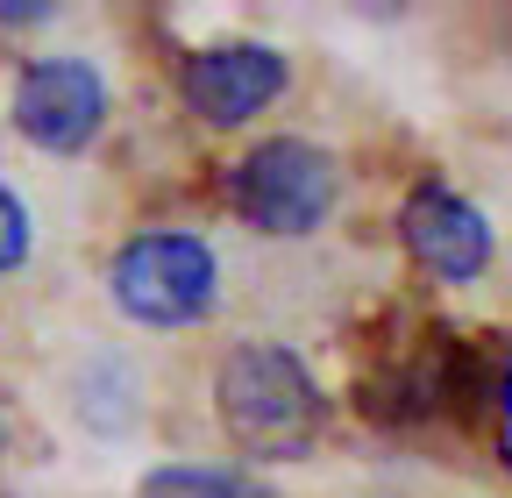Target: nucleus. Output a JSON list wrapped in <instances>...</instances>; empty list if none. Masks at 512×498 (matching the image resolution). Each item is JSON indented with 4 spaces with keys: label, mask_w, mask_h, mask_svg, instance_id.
<instances>
[{
    "label": "nucleus",
    "mask_w": 512,
    "mask_h": 498,
    "mask_svg": "<svg viewBox=\"0 0 512 498\" xmlns=\"http://www.w3.org/2000/svg\"><path fill=\"white\" fill-rule=\"evenodd\" d=\"M399 235L413 249V264L448 285H470L491 264V221L463 193H448V185H413L399 207Z\"/></svg>",
    "instance_id": "obj_6"
},
{
    "label": "nucleus",
    "mask_w": 512,
    "mask_h": 498,
    "mask_svg": "<svg viewBox=\"0 0 512 498\" xmlns=\"http://www.w3.org/2000/svg\"><path fill=\"white\" fill-rule=\"evenodd\" d=\"M136 498H271V484H256L249 470H221V463H164L136 484Z\"/></svg>",
    "instance_id": "obj_7"
},
{
    "label": "nucleus",
    "mask_w": 512,
    "mask_h": 498,
    "mask_svg": "<svg viewBox=\"0 0 512 498\" xmlns=\"http://www.w3.org/2000/svg\"><path fill=\"white\" fill-rule=\"evenodd\" d=\"M0 449H8V413H0Z\"/></svg>",
    "instance_id": "obj_9"
},
{
    "label": "nucleus",
    "mask_w": 512,
    "mask_h": 498,
    "mask_svg": "<svg viewBox=\"0 0 512 498\" xmlns=\"http://www.w3.org/2000/svg\"><path fill=\"white\" fill-rule=\"evenodd\" d=\"M107 285H114V306L128 321H143V328H192V321H207L214 299H221V264H214V249L200 235L150 228L136 242H121Z\"/></svg>",
    "instance_id": "obj_2"
},
{
    "label": "nucleus",
    "mask_w": 512,
    "mask_h": 498,
    "mask_svg": "<svg viewBox=\"0 0 512 498\" xmlns=\"http://www.w3.org/2000/svg\"><path fill=\"white\" fill-rule=\"evenodd\" d=\"M22 257H29V214H22V200L8 185H0V278H8Z\"/></svg>",
    "instance_id": "obj_8"
},
{
    "label": "nucleus",
    "mask_w": 512,
    "mask_h": 498,
    "mask_svg": "<svg viewBox=\"0 0 512 498\" xmlns=\"http://www.w3.org/2000/svg\"><path fill=\"white\" fill-rule=\"evenodd\" d=\"M107 121V86L86 57H36L15 86V129L36 143V150H57L72 157L100 136Z\"/></svg>",
    "instance_id": "obj_4"
},
{
    "label": "nucleus",
    "mask_w": 512,
    "mask_h": 498,
    "mask_svg": "<svg viewBox=\"0 0 512 498\" xmlns=\"http://www.w3.org/2000/svg\"><path fill=\"white\" fill-rule=\"evenodd\" d=\"M335 193H342V171L335 157L306 143V136H271V143H256L235 178H228V200L235 214L256 228V235H271V242H299L313 235L320 221L335 214Z\"/></svg>",
    "instance_id": "obj_3"
},
{
    "label": "nucleus",
    "mask_w": 512,
    "mask_h": 498,
    "mask_svg": "<svg viewBox=\"0 0 512 498\" xmlns=\"http://www.w3.org/2000/svg\"><path fill=\"white\" fill-rule=\"evenodd\" d=\"M214 406H221L228 442L256 463H299L328 427V399H320L313 370L278 342L228 349L221 378H214Z\"/></svg>",
    "instance_id": "obj_1"
},
{
    "label": "nucleus",
    "mask_w": 512,
    "mask_h": 498,
    "mask_svg": "<svg viewBox=\"0 0 512 498\" xmlns=\"http://www.w3.org/2000/svg\"><path fill=\"white\" fill-rule=\"evenodd\" d=\"M285 57L271 43H207L185 57V107L207 121V129H242V121H256L278 93H285Z\"/></svg>",
    "instance_id": "obj_5"
}]
</instances>
